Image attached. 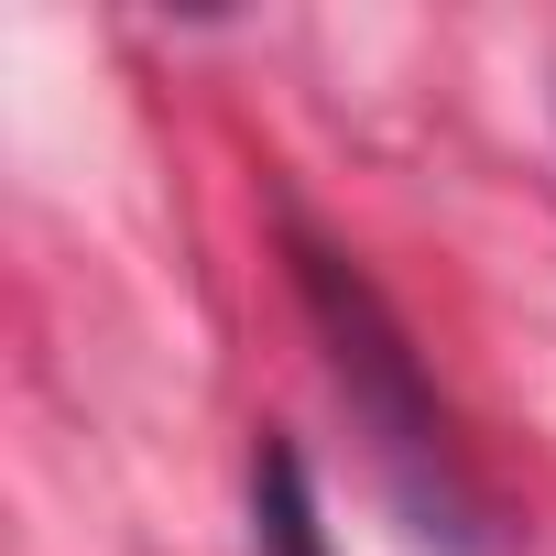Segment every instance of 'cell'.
<instances>
[{
	"mask_svg": "<svg viewBox=\"0 0 556 556\" xmlns=\"http://www.w3.org/2000/svg\"><path fill=\"white\" fill-rule=\"evenodd\" d=\"M251 545L262 556H328V523H317V480H306V458L273 437L262 458H251Z\"/></svg>",
	"mask_w": 556,
	"mask_h": 556,
	"instance_id": "cell-2",
	"label": "cell"
},
{
	"mask_svg": "<svg viewBox=\"0 0 556 556\" xmlns=\"http://www.w3.org/2000/svg\"><path fill=\"white\" fill-rule=\"evenodd\" d=\"M295 285H306V317H317V339H328V371H339V393H350V415H361L382 480L404 491V513H415L447 556H469L480 502H469V469H458V447H447V415H437V393H426V371H415L393 306L371 295V273H361L350 251H328V240H306V229H295Z\"/></svg>",
	"mask_w": 556,
	"mask_h": 556,
	"instance_id": "cell-1",
	"label": "cell"
}]
</instances>
